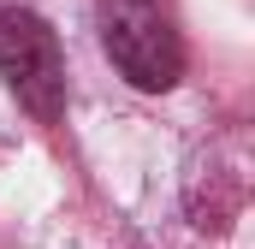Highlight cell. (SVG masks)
Returning <instances> with one entry per match:
<instances>
[{"label": "cell", "mask_w": 255, "mask_h": 249, "mask_svg": "<svg viewBox=\"0 0 255 249\" xmlns=\"http://www.w3.org/2000/svg\"><path fill=\"white\" fill-rule=\"evenodd\" d=\"M101 48L136 89H172L184 77V48L160 0H95Z\"/></svg>", "instance_id": "1"}, {"label": "cell", "mask_w": 255, "mask_h": 249, "mask_svg": "<svg viewBox=\"0 0 255 249\" xmlns=\"http://www.w3.org/2000/svg\"><path fill=\"white\" fill-rule=\"evenodd\" d=\"M0 77L36 124L65 119V54H60V36L48 30V18L0 12Z\"/></svg>", "instance_id": "2"}]
</instances>
